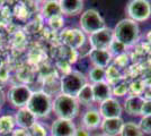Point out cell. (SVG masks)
<instances>
[{
    "label": "cell",
    "mask_w": 151,
    "mask_h": 136,
    "mask_svg": "<svg viewBox=\"0 0 151 136\" xmlns=\"http://www.w3.org/2000/svg\"><path fill=\"white\" fill-rule=\"evenodd\" d=\"M64 33V42L71 48H79L85 43V34L79 30H68Z\"/></svg>",
    "instance_id": "obj_18"
},
{
    "label": "cell",
    "mask_w": 151,
    "mask_h": 136,
    "mask_svg": "<svg viewBox=\"0 0 151 136\" xmlns=\"http://www.w3.org/2000/svg\"><path fill=\"white\" fill-rule=\"evenodd\" d=\"M151 115V100H145L141 109V116H149Z\"/></svg>",
    "instance_id": "obj_25"
},
{
    "label": "cell",
    "mask_w": 151,
    "mask_h": 136,
    "mask_svg": "<svg viewBox=\"0 0 151 136\" xmlns=\"http://www.w3.org/2000/svg\"><path fill=\"white\" fill-rule=\"evenodd\" d=\"M79 24L82 32L87 33L89 35L106 27L104 18L96 9H86L80 16Z\"/></svg>",
    "instance_id": "obj_5"
},
{
    "label": "cell",
    "mask_w": 151,
    "mask_h": 136,
    "mask_svg": "<svg viewBox=\"0 0 151 136\" xmlns=\"http://www.w3.org/2000/svg\"><path fill=\"white\" fill-rule=\"evenodd\" d=\"M6 93L4 92V90L0 87V108L5 104V102H6Z\"/></svg>",
    "instance_id": "obj_27"
},
{
    "label": "cell",
    "mask_w": 151,
    "mask_h": 136,
    "mask_svg": "<svg viewBox=\"0 0 151 136\" xmlns=\"http://www.w3.org/2000/svg\"><path fill=\"white\" fill-rule=\"evenodd\" d=\"M73 136H90V132H89L88 128H86L85 126L76 127V132Z\"/></svg>",
    "instance_id": "obj_26"
},
{
    "label": "cell",
    "mask_w": 151,
    "mask_h": 136,
    "mask_svg": "<svg viewBox=\"0 0 151 136\" xmlns=\"http://www.w3.org/2000/svg\"><path fill=\"white\" fill-rule=\"evenodd\" d=\"M120 135L121 136H143V133H142V130L140 129L139 124L130 121V123H124Z\"/></svg>",
    "instance_id": "obj_21"
},
{
    "label": "cell",
    "mask_w": 151,
    "mask_h": 136,
    "mask_svg": "<svg viewBox=\"0 0 151 136\" xmlns=\"http://www.w3.org/2000/svg\"><path fill=\"white\" fill-rule=\"evenodd\" d=\"M89 79L93 82V84L99 83V82H104L105 81V76H106V71L104 68L101 67H93L89 71Z\"/></svg>",
    "instance_id": "obj_22"
},
{
    "label": "cell",
    "mask_w": 151,
    "mask_h": 136,
    "mask_svg": "<svg viewBox=\"0 0 151 136\" xmlns=\"http://www.w3.org/2000/svg\"><path fill=\"white\" fill-rule=\"evenodd\" d=\"M124 121L121 118H109V119H103L101 128L106 136H116L120 135L121 130L123 128Z\"/></svg>",
    "instance_id": "obj_11"
},
{
    "label": "cell",
    "mask_w": 151,
    "mask_h": 136,
    "mask_svg": "<svg viewBox=\"0 0 151 136\" xmlns=\"http://www.w3.org/2000/svg\"><path fill=\"white\" fill-rule=\"evenodd\" d=\"M140 35L139 24L130 18L120 20L113 30L114 41L119 42L124 47H131L135 44Z\"/></svg>",
    "instance_id": "obj_1"
},
{
    "label": "cell",
    "mask_w": 151,
    "mask_h": 136,
    "mask_svg": "<svg viewBox=\"0 0 151 136\" xmlns=\"http://www.w3.org/2000/svg\"><path fill=\"white\" fill-rule=\"evenodd\" d=\"M77 101L79 103L85 104V105H88L91 102H94V93H93V85L87 84L85 85L81 89V91L78 93L77 95Z\"/></svg>",
    "instance_id": "obj_20"
},
{
    "label": "cell",
    "mask_w": 151,
    "mask_h": 136,
    "mask_svg": "<svg viewBox=\"0 0 151 136\" xmlns=\"http://www.w3.org/2000/svg\"><path fill=\"white\" fill-rule=\"evenodd\" d=\"M87 84L86 76L80 71H69L60 81L61 94L77 97L78 93Z\"/></svg>",
    "instance_id": "obj_3"
},
{
    "label": "cell",
    "mask_w": 151,
    "mask_h": 136,
    "mask_svg": "<svg viewBox=\"0 0 151 136\" xmlns=\"http://www.w3.org/2000/svg\"><path fill=\"white\" fill-rule=\"evenodd\" d=\"M32 97V91L25 86V85H16L10 87L9 91L7 92L6 97L7 100L10 102L16 108H24L27 107V103Z\"/></svg>",
    "instance_id": "obj_7"
},
{
    "label": "cell",
    "mask_w": 151,
    "mask_h": 136,
    "mask_svg": "<svg viewBox=\"0 0 151 136\" xmlns=\"http://www.w3.org/2000/svg\"><path fill=\"white\" fill-rule=\"evenodd\" d=\"M113 41V30L108 27H105L94 34H90L88 39L90 48L95 50H108Z\"/></svg>",
    "instance_id": "obj_8"
},
{
    "label": "cell",
    "mask_w": 151,
    "mask_h": 136,
    "mask_svg": "<svg viewBox=\"0 0 151 136\" xmlns=\"http://www.w3.org/2000/svg\"><path fill=\"white\" fill-rule=\"evenodd\" d=\"M52 110L55 112L58 118L72 120L79 113V102L76 97L60 94L52 104Z\"/></svg>",
    "instance_id": "obj_2"
},
{
    "label": "cell",
    "mask_w": 151,
    "mask_h": 136,
    "mask_svg": "<svg viewBox=\"0 0 151 136\" xmlns=\"http://www.w3.org/2000/svg\"><path fill=\"white\" fill-rule=\"evenodd\" d=\"M76 126L72 120L68 119H55L51 125V135L52 136H73Z\"/></svg>",
    "instance_id": "obj_10"
},
{
    "label": "cell",
    "mask_w": 151,
    "mask_h": 136,
    "mask_svg": "<svg viewBox=\"0 0 151 136\" xmlns=\"http://www.w3.org/2000/svg\"><path fill=\"white\" fill-rule=\"evenodd\" d=\"M42 15L47 20L60 17L62 13L60 9L59 1H46L43 6V9H42Z\"/></svg>",
    "instance_id": "obj_19"
},
{
    "label": "cell",
    "mask_w": 151,
    "mask_h": 136,
    "mask_svg": "<svg viewBox=\"0 0 151 136\" xmlns=\"http://www.w3.org/2000/svg\"><path fill=\"white\" fill-rule=\"evenodd\" d=\"M15 123L22 128H31L36 123V117L27 109V107L20 108L15 115Z\"/></svg>",
    "instance_id": "obj_12"
},
{
    "label": "cell",
    "mask_w": 151,
    "mask_h": 136,
    "mask_svg": "<svg viewBox=\"0 0 151 136\" xmlns=\"http://www.w3.org/2000/svg\"><path fill=\"white\" fill-rule=\"evenodd\" d=\"M103 118H101L99 111L96 109H89L83 113L82 117V126H85L89 130L97 128L101 125Z\"/></svg>",
    "instance_id": "obj_15"
},
{
    "label": "cell",
    "mask_w": 151,
    "mask_h": 136,
    "mask_svg": "<svg viewBox=\"0 0 151 136\" xmlns=\"http://www.w3.org/2000/svg\"><path fill=\"white\" fill-rule=\"evenodd\" d=\"M52 100L50 95L45 92H34L27 103V109L36 118H44L50 115L52 111Z\"/></svg>",
    "instance_id": "obj_4"
},
{
    "label": "cell",
    "mask_w": 151,
    "mask_h": 136,
    "mask_svg": "<svg viewBox=\"0 0 151 136\" xmlns=\"http://www.w3.org/2000/svg\"><path fill=\"white\" fill-rule=\"evenodd\" d=\"M95 136H106V135H104V134H101V135H95Z\"/></svg>",
    "instance_id": "obj_28"
},
{
    "label": "cell",
    "mask_w": 151,
    "mask_h": 136,
    "mask_svg": "<svg viewBox=\"0 0 151 136\" xmlns=\"http://www.w3.org/2000/svg\"><path fill=\"white\" fill-rule=\"evenodd\" d=\"M126 14L134 22H145L151 16V2L149 0H131L126 5Z\"/></svg>",
    "instance_id": "obj_6"
},
{
    "label": "cell",
    "mask_w": 151,
    "mask_h": 136,
    "mask_svg": "<svg viewBox=\"0 0 151 136\" xmlns=\"http://www.w3.org/2000/svg\"><path fill=\"white\" fill-rule=\"evenodd\" d=\"M145 99H142L139 95H132L125 100L124 109L131 116H141V109Z\"/></svg>",
    "instance_id": "obj_17"
},
{
    "label": "cell",
    "mask_w": 151,
    "mask_h": 136,
    "mask_svg": "<svg viewBox=\"0 0 151 136\" xmlns=\"http://www.w3.org/2000/svg\"><path fill=\"white\" fill-rule=\"evenodd\" d=\"M99 113L103 119L109 118H121L122 115V107L121 103L114 97H109L106 101L101 102L99 107Z\"/></svg>",
    "instance_id": "obj_9"
},
{
    "label": "cell",
    "mask_w": 151,
    "mask_h": 136,
    "mask_svg": "<svg viewBox=\"0 0 151 136\" xmlns=\"http://www.w3.org/2000/svg\"><path fill=\"white\" fill-rule=\"evenodd\" d=\"M139 127L143 134H151V115L142 117L139 123Z\"/></svg>",
    "instance_id": "obj_24"
},
{
    "label": "cell",
    "mask_w": 151,
    "mask_h": 136,
    "mask_svg": "<svg viewBox=\"0 0 151 136\" xmlns=\"http://www.w3.org/2000/svg\"><path fill=\"white\" fill-rule=\"evenodd\" d=\"M89 58H90V61L93 63L94 67H101V68L105 69L112 60V55L108 50L91 49L89 52Z\"/></svg>",
    "instance_id": "obj_13"
},
{
    "label": "cell",
    "mask_w": 151,
    "mask_h": 136,
    "mask_svg": "<svg viewBox=\"0 0 151 136\" xmlns=\"http://www.w3.org/2000/svg\"><path fill=\"white\" fill-rule=\"evenodd\" d=\"M61 13L67 16H76L83 9L85 2L82 0H61L59 1Z\"/></svg>",
    "instance_id": "obj_14"
},
{
    "label": "cell",
    "mask_w": 151,
    "mask_h": 136,
    "mask_svg": "<svg viewBox=\"0 0 151 136\" xmlns=\"http://www.w3.org/2000/svg\"><path fill=\"white\" fill-rule=\"evenodd\" d=\"M15 118L10 116H4L0 117V133L7 134L10 133L14 128L15 125Z\"/></svg>",
    "instance_id": "obj_23"
},
{
    "label": "cell",
    "mask_w": 151,
    "mask_h": 136,
    "mask_svg": "<svg viewBox=\"0 0 151 136\" xmlns=\"http://www.w3.org/2000/svg\"><path fill=\"white\" fill-rule=\"evenodd\" d=\"M93 85V93H94V101L96 102H104L107 99L111 97L112 91H111V86L107 84L106 82H99Z\"/></svg>",
    "instance_id": "obj_16"
}]
</instances>
